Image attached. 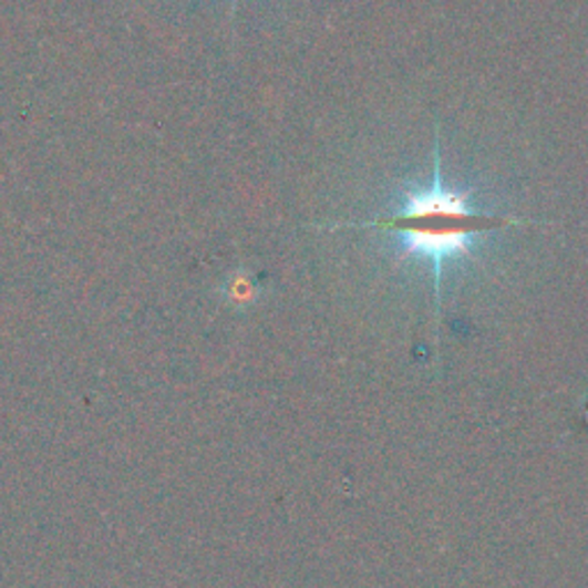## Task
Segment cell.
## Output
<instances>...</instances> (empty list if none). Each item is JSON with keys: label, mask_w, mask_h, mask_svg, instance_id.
<instances>
[{"label": "cell", "mask_w": 588, "mask_h": 588, "mask_svg": "<svg viewBox=\"0 0 588 588\" xmlns=\"http://www.w3.org/2000/svg\"><path fill=\"white\" fill-rule=\"evenodd\" d=\"M526 226L529 219L510 214L481 212L472 207L470 196L448 189L442 175V145L440 130L435 134V154H432V177L425 187L412 189L402 198L400 209L380 216L373 221H352L340 226L373 228L395 237L405 254L430 265L432 288L437 303L442 301V271L446 262L467 256L474 241L487 233H497L508 226Z\"/></svg>", "instance_id": "6da1fadb"}, {"label": "cell", "mask_w": 588, "mask_h": 588, "mask_svg": "<svg viewBox=\"0 0 588 588\" xmlns=\"http://www.w3.org/2000/svg\"><path fill=\"white\" fill-rule=\"evenodd\" d=\"M224 295L233 303H251L258 295V283L254 281L251 274L235 271L224 286Z\"/></svg>", "instance_id": "7a4b0ae2"}]
</instances>
